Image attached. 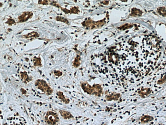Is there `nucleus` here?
<instances>
[{"label":"nucleus","instance_id":"nucleus-1","mask_svg":"<svg viewBox=\"0 0 166 125\" xmlns=\"http://www.w3.org/2000/svg\"><path fill=\"white\" fill-rule=\"evenodd\" d=\"M45 121L48 124L54 125L59 121V118L56 113L49 111L47 112L46 115Z\"/></svg>","mask_w":166,"mask_h":125},{"label":"nucleus","instance_id":"nucleus-2","mask_svg":"<svg viewBox=\"0 0 166 125\" xmlns=\"http://www.w3.org/2000/svg\"><path fill=\"white\" fill-rule=\"evenodd\" d=\"M35 86H36L39 89L41 90L42 91L47 92L48 95L52 93L53 90L44 80H37L35 83Z\"/></svg>","mask_w":166,"mask_h":125},{"label":"nucleus","instance_id":"nucleus-3","mask_svg":"<svg viewBox=\"0 0 166 125\" xmlns=\"http://www.w3.org/2000/svg\"><path fill=\"white\" fill-rule=\"evenodd\" d=\"M81 87L84 92L89 94H94L93 87H92L87 82H83L81 84Z\"/></svg>","mask_w":166,"mask_h":125},{"label":"nucleus","instance_id":"nucleus-4","mask_svg":"<svg viewBox=\"0 0 166 125\" xmlns=\"http://www.w3.org/2000/svg\"><path fill=\"white\" fill-rule=\"evenodd\" d=\"M32 13L30 12H26L24 13L19 18L20 22H24L28 20L29 19L32 17Z\"/></svg>","mask_w":166,"mask_h":125},{"label":"nucleus","instance_id":"nucleus-5","mask_svg":"<svg viewBox=\"0 0 166 125\" xmlns=\"http://www.w3.org/2000/svg\"><path fill=\"white\" fill-rule=\"evenodd\" d=\"M93 89L94 91V94L100 96L102 93V89L101 86L99 84L94 85L93 86Z\"/></svg>","mask_w":166,"mask_h":125},{"label":"nucleus","instance_id":"nucleus-6","mask_svg":"<svg viewBox=\"0 0 166 125\" xmlns=\"http://www.w3.org/2000/svg\"><path fill=\"white\" fill-rule=\"evenodd\" d=\"M151 92V91L149 88H146L142 89L140 91L138 92V93L142 97H144L148 95L149 94H150Z\"/></svg>","mask_w":166,"mask_h":125},{"label":"nucleus","instance_id":"nucleus-7","mask_svg":"<svg viewBox=\"0 0 166 125\" xmlns=\"http://www.w3.org/2000/svg\"><path fill=\"white\" fill-rule=\"evenodd\" d=\"M142 11L140 10L133 8L131 9V13L130 15L132 16V17H140V16L142 15Z\"/></svg>","mask_w":166,"mask_h":125},{"label":"nucleus","instance_id":"nucleus-8","mask_svg":"<svg viewBox=\"0 0 166 125\" xmlns=\"http://www.w3.org/2000/svg\"><path fill=\"white\" fill-rule=\"evenodd\" d=\"M120 97V93H113L106 96V99L108 101H117Z\"/></svg>","mask_w":166,"mask_h":125},{"label":"nucleus","instance_id":"nucleus-9","mask_svg":"<svg viewBox=\"0 0 166 125\" xmlns=\"http://www.w3.org/2000/svg\"><path fill=\"white\" fill-rule=\"evenodd\" d=\"M153 119V117L149 116V115H144L141 117V121L142 124H145L147 123H148L149 122H150L152 121Z\"/></svg>","mask_w":166,"mask_h":125},{"label":"nucleus","instance_id":"nucleus-10","mask_svg":"<svg viewBox=\"0 0 166 125\" xmlns=\"http://www.w3.org/2000/svg\"><path fill=\"white\" fill-rule=\"evenodd\" d=\"M60 113L61 115L65 119H69V118H73V115L71 114L67 111H63V110H59Z\"/></svg>","mask_w":166,"mask_h":125},{"label":"nucleus","instance_id":"nucleus-11","mask_svg":"<svg viewBox=\"0 0 166 125\" xmlns=\"http://www.w3.org/2000/svg\"><path fill=\"white\" fill-rule=\"evenodd\" d=\"M57 94L58 95L59 99H61L63 102H65L66 104H68L69 102V100L68 99L65 98V97L63 95V94L62 92H58Z\"/></svg>","mask_w":166,"mask_h":125},{"label":"nucleus","instance_id":"nucleus-12","mask_svg":"<svg viewBox=\"0 0 166 125\" xmlns=\"http://www.w3.org/2000/svg\"><path fill=\"white\" fill-rule=\"evenodd\" d=\"M157 12L163 17H166V9L164 7H160L157 8Z\"/></svg>","mask_w":166,"mask_h":125},{"label":"nucleus","instance_id":"nucleus-13","mask_svg":"<svg viewBox=\"0 0 166 125\" xmlns=\"http://www.w3.org/2000/svg\"><path fill=\"white\" fill-rule=\"evenodd\" d=\"M80 64V56H77L74 62V66L75 67H78Z\"/></svg>","mask_w":166,"mask_h":125},{"label":"nucleus","instance_id":"nucleus-14","mask_svg":"<svg viewBox=\"0 0 166 125\" xmlns=\"http://www.w3.org/2000/svg\"><path fill=\"white\" fill-rule=\"evenodd\" d=\"M34 66H41V60H40V58H36V57H34Z\"/></svg>","mask_w":166,"mask_h":125},{"label":"nucleus","instance_id":"nucleus-15","mask_svg":"<svg viewBox=\"0 0 166 125\" xmlns=\"http://www.w3.org/2000/svg\"><path fill=\"white\" fill-rule=\"evenodd\" d=\"M20 76H21V78L23 80H26V81H29L30 80H29V78L28 77V75L27 74V73L26 72H24L23 73H20Z\"/></svg>","mask_w":166,"mask_h":125},{"label":"nucleus","instance_id":"nucleus-16","mask_svg":"<svg viewBox=\"0 0 166 125\" xmlns=\"http://www.w3.org/2000/svg\"><path fill=\"white\" fill-rule=\"evenodd\" d=\"M39 37V34L36 33V32H31V33L28 34L27 35L25 36L27 38H29V37Z\"/></svg>","mask_w":166,"mask_h":125},{"label":"nucleus","instance_id":"nucleus-17","mask_svg":"<svg viewBox=\"0 0 166 125\" xmlns=\"http://www.w3.org/2000/svg\"><path fill=\"white\" fill-rule=\"evenodd\" d=\"M56 19L57 21H60L61 22H64V23H66L67 24L68 23V21L66 19L64 18H62V17H56Z\"/></svg>","mask_w":166,"mask_h":125},{"label":"nucleus","instance_id":"nucleus-18","mask_svg":"<svg viewBox=\"0 0 166 125\" xmlns=\"http://www.w3.org/2000/svg\"><path fill=\"white\" fill-rule=\"evenodd\" d=\"M70 11V13H78L79 12V10L78 9V8L76 7H74L73 8H71V10H69Z\"/></svg>","mask_w":166,"mask_h":125},{"label":"nucleus","instance_id":"nucleus-19","mask_svg":"<svg viewBox=\"0 0 166 125\" xmlns=\"http://www.w3.org/2000/svg\"><path fill=\"white\" fill-rule=\"evenodd\" d=\"M166 81V75H165L164 77L161 80H159L157 81V84H163V83H165Z\"/></svg>","mask_w":166,"mask_h":125},{"label":"nucleus","instance_id":"nucleus-20","mask_svg":"<svg viewBox=\"0 0 166 125\" xmlns=\"http://www.w3.org/2000/svg\"><path fill=\"white\" fill-rule=\"evenodd\" d=\"M54 73L56 75L58 76V77H60V76L62 75V73L60 71H54Z\"/></svg>","mask_w":166,"mask_h":125},{"label":"nucleus","instance_id":"nucleus-21","mask_svg":"<svg viewBox=\"0 0 166 125\" xmlns=\"http://www.w3.org/2000/svg\"><path fill=\"white\" fill-rule=\"evenodd\" d=\"M9 23H10V25H12V24H14V21L13 20H12V19H9L8 22H7V23H8V24H9Z\"/></svg>","mask_w":166,"mask_h":125},{"label":"nucleus","instance_id":"nucleus-22","mask_svg":"<svg viewBox=\"0 0 166 125\" xmlns=\"http://www.w3.org/2000/svg\"><path fill=\"white\" fill-rule=\"evenodd\" d=\"M39 4H48V1H39Z\"/></svg>","mask_w":166,"mask_h":125},{"label":"nucleus","instance_id":"nucleus-23","mask_svg":"<svg viewBox=\"0 0 166 125\" xmlns=\"http://www.w3.org/2000/svg\"><path fill=\"white\" fill-rule=\"evenodd\" d=\"M102 4H105V5H107V4H108L109 3V2L108 1H104V2H101Z\"/></svg>","mask_w":166,"mask_h":125},{"label":"nucleus","instance_id":"nucleus-24","mask_svg":"<svg viewBox=\"0 0 166 125\" xmlns=\"http://www.w3.org/2000/svg\"></svg>","mask_w":166,"mask_h":125}]
</instances>
